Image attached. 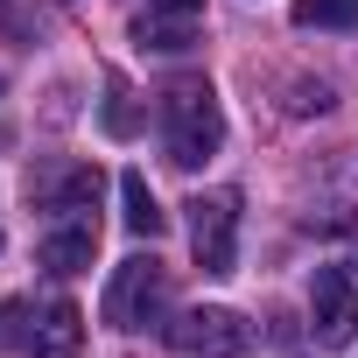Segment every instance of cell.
<instances>
[{"label":"cell","mask_w":358,"mask_h":358,"mask_svg":"<svg viewBox=\"0 0 358 358\" xmlns=\"http://www.w3.org/2000/svg\"><path fill=\"white\" fill-rule=\"evenodd\" d=\"M162 148L176 169H204L225 148V106H218L211 78H176L162 92Z\"/></svg>","instance_id":"obj_1"},{"label":"cell","mask_w":358,"mask_h":358,"mask_svg":"<svg viewBox=\"0 0 358 358\" xmlns=\"http://www.w3.org/2000/svg\"><path fill=\"white\" fill-rule=\"evenodd\" d=\"M162 302H169V267L155 253H134L113 267V281H106V323L113 330H148L162 316Z\"/></svg>","instance_id":"obj_2"},{"label":"cell","mask_w":358,"mask_h":358,"mask_svg":"<svg viewBox=\"0 0 358 358\" xmlns=\"http://www.w3.org/2000/svg\"><path fill=\"white\" fill-rule=\"evenodd\" d=\"M162 344L169 351H183V358H239L253 344V323L239 309H183V316H169L162 323Z\"/></svg>","instance_id":"obj_3"},{"label":"cell","mask_w":358,"mask_h":358,"mask_svg":"<svg viewBox=\"0 0 358 358\" xmlns=\"http://www.w3.org/2000/svg\"><path fill=\"white\" fill-rule=\"evenodd\" d=\"M183 211H190V253H197V267L204 274H232V260H239V197L232 190H204Z\"/></svg>","instance_id":"obj_4"},{"label":"cell","mask_w":358,"mask_h":358,"mask_svg":"<svg viewBox=\"0 0 358 358\" xmlns=\"http://www.w3.org/2000/svg\"><path fill=\"white\" fill-rule=\"evenodd\" d=\"M309 330L330 351L358 337V288H351L344 267H316V281H309Z\"/></svg>","instance_id":"obj_5"},{"label":"cell","mask_w":358,"mask_h":358,"mask_svg":"<svg viewBox=\"0 0 358 358\" xmlns=\"http://www.w3.org/2000/svg\"><path fill=\"white\" fill-rule=\"evenodd\" d=\"M85 351V309L78 302H50L36 316V337H29V358H78Z\"/></svg>","instance_id":"obj_6"},{"label":"cell","mask_w":358,"mask_h":358,"mask_svg":"<svg viewBox=\"0 0 358 358\" xmlns=\"http://www.w3.org/2000/svg\"><path fill=\"white\" fill-rule=\"evenodd\" d=\"M36 204H43V211H57V218L99 211V169H92V162H71L57 183H43V190H36Z\"/></svg>","instance_id":"obj_7"},{"label":"cell","mask_w":358,"mask_h":358,"mask_svg":"<svg viewBox=\"0 0 358 358\" xmlns=\"http://www.w3.org/2000/svg\"><path fill=\"white\" fill-rule=\"evenodd\" d=\"M92 253H99V225H92V218H71V225H57V232L43 239V267H50V274H85Z\"/></svg>","instance_id":"obj_8"},{"label":"cell","mask_w":358,"mask_h":358,"mask_svg":"<svg viewBox=\"0 0 358 358\" xmlns=\"http://www.w3.org/2000/svg\"><path fill=\"white\" fill-rule=\"evenodd\" d=\"M120 204H127L120 218H127V232H134V239H155V232L169 225V211L155 204V190H148V176H141V169H127V176H120Z\"/></svg>","instance_id":"obj_9"},{"label":"cell","mask_w":358,"mask_h":358,"mask_svg":"<svg viewBox=\"0 0 358 358\" xmlns=\"http://www.w3.org/2000/svg\"><path fill=\"white\" fill-rule=\"evenodd\" d=\"M134 43L176 57V50H190V43H197V22H183V15H155V8H148V15L134 22Z\"/></svg>","instance_id":"obj_10"},{"label":"cell","mask_w":358,"mask_h":358,"mask_svg":"<svg viewBox=\"0 0 358 358\" xmlns=\"http://www.w3.org/2000/svg\"><path fill=\"white\" fill-rule=\"evenodd\" d=\"M295 29H358V0H295Z\"/></svg>","instance_id":"obj_11"},{"label":"cell","mask_w":358,"mask_h":358,"mask_svg":"<svg viewBox=\"0 0 358 358\" xmlns=\"http://www.w3.org/2000/svg\"><path fill=\"white\" fill-rule=\"evenodd\" d=\"M36 323H29V302H0V351H29Z\"/></svg>","instance_id":"obj_12"},{"label":"cell","mask_w":358,"mask_h":358,"mask_svg":"<svg viewBox=\"0 0 358 358\" xmlns=\"http://www.w3.org/2000/svg\"><path fill=\"white\" fill-rule=\"evenodd\" d=\"M106 134H120V141L134 134V106H127V85L120 78H113V99H106Z\"/></svg>","instance_id":"obj_13"},{"label":"cell","mask_w":358,"mask_h":358,"mask_svg":"<svg viewBox=\"0 0 358 358\" xmlns=\"http://www.w3.org/2000/svg\"><path fill=\"white\" fill-rule=\"evenodd\" d=\"M295 113H330V85H295Z\"/></svg>","instance_id":"obj_14"},{"label":"cell","mask_w":358,"mask_h":358,"mask_svg":"<svg viewBox=\"0 0 358 358\" xmlns=\"http://www.w3.org/2000/svg\"><path fill=\"white\" fill-rule=\"evenodd\" d=\"M148 8H155V15H183V22H197L204 0H148Z\"/></svg>","instance_id":"obj_15"},{"label":"cell","mask_w":358,"mask_h":358,"mask_svg":"<svg viewBox=\"0 0 358 358\" xmlns=\"http://www.w3.org/2000/svg\"><path fill=\"white\" fill-rule=\"evenodd\" d=\"M0 92H8V85H0Z\"/></svg>","instance_id":"obj_16"}]
</instances>
